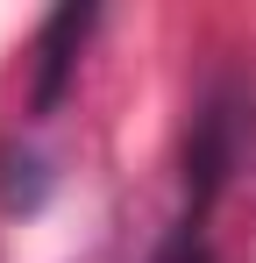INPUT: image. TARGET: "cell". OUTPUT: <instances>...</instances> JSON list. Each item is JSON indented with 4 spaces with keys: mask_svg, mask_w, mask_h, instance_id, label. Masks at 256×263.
<instances>
[{
    "mask_svg": "<svg viewBox=\"0 0 256 263\" xmlns=\"http://www.w3.org/2000/svg\"><path fill=\"white\" fill-rule=\"evenodd\" d=\"M93 29H100V7H57V14H43V29H36V64H29V114H36V121L57 114V100L71 92Z\"/></svg>",
    "mask_w": 256,
    "mask_h": 263,
    "instance_id": "cell-1",
    "label": "cell"
}]
</instances>
